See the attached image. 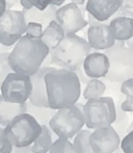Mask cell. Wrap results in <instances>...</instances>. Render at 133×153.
Wrapping results in <instances>:
<instances>
[{"label":"cell","mask_w":133,"mask_h":153,"mask_svg":"<svg viewBox=\"0 0 133 153\" xmlns=\"http://www.w3.org/2000/svg\"><path fill=\"white\" fill-rule=\"evenodd\" d=\"M26 104H27V113L30 114L33 118H35V120L41 125L49 124V121H50L51 118L53 117V115L56 111V109H53L51 107H43V106L34 105L30 101H27Z\"/></svg>","instance_id":"cell-22"},{"label":"cell","mask_w":133,"mask_h":153,"mask_svg":"<svg viewBox=\"0 0 133 153\" xmlns=\"http://www.w3.org/2000/svg\"><path fill=\"white\" fill-rule=\"evenodd\" d=\"M47 153H77L73 143H71L66 139H61L58 137L53 142L52 146L50 147Z\"/></svg>","instance_id":"cell-27"},{"label":"cell","mask_w":133,"mask_h":153,"mask_svg":"<svg viewBox=\"0 0 133 153\" xmlns=\"http://www.w3.org/2000/svg\"><path fill=\"white\" fill-rule=\"evenodd\" d=\"M109 25L112 28L117 41L125 42L133 39V18L117 16L111 20Z\"/></svg>","instance_id":"cell-17"},{"label":"cell","mask_w":133,"mask_h":153,"mask_svg":"<svg viewBox=\"0 0 133 153\" xmlns=\"http://www.w3.org/2000/svg\"><path fill=\"white\" fill-rule=\"evenodd\" d=\"M65 1L66 0H20V3L22 7L25 8V10L36 7L41 10H44L51 4L56 6H61Z\"/></svg>","instance_id":"cell-26"},{"label":"cell","mask_w":133,"mask_h":153,"mask_svg":"<svg viewBox=\"0 0 133 153\" xmlns=\"http://www.w3.org/2000/svg\"><path fill=\"white\" fill-rule=\"evenodd\" d=\"M7 139L13 146L26 147L33 145L42 132V125L30 114L25 113L15 117L4 127Z\"/></svg>","instance_id":"cell-6"},{"label":"cell","mask_w":133,"mask_h":153,"mask_svg":"<svg viewBox=\"0 0 133 153\" xmlns=\"http://www.w3.org/2000/svg\"><path fill=\"white\" fill-rule=\"evenodd\" d=\"M120 0H87L85 10L99 22L115 16L120 8Z\"/></svg>","instance_id":"cell-14"},{"label":"cell","mask_w":133,"mask_h":153,"mask_svg":"<svg viewBox=\"0 0 133 153\" xmlns=\"http://www.w3.org/2000/svg\"><path fill=\"white\" fill-rule=\"evenodd\" d=\"M10 153H33L31 145L26 146V147H16V146H13Z\"/></svg>","instance_id":"cell-33"},{"label":"cell","mask_w":133,"mask_h":153,"mask_svg":"<svg viewBox=\"0 0 133 153\" xmlns=\"http://www.w3.org/2000/svg\"><path fill=\"white\" fill-rule=\"evenodd\" d=\"M53 67L50 66H42L34 74L30 75L33 90L29 97V101L33 104L38 106L49 107L48 95H47V87H46V77L47 73L53 70Z\"/></svg>","instance_id":"cell-13"},{"label":"cell","mask_w":133,"mask_h":153,"mask_svg":"<svg viewBox=\"0 0 133 153\" xmlns=\"http://www.w3.org/2000/svg\"><path fill=\"white\" fill-rule=\"evenodd\" d=\"M72 2H74V3H76L77 5H83L85 2V0H72Z\"/></svg>","instance_id":"cell-36"},{"label":"cell","mask_w":133,"mask_h":153,"mask_svg":"<svg viewBox=\"0 0 133 153\" xmlns=\"http://www.w3.org/2000/svg\"><path fill=\"white\" fill-rule=\"evenodd\" d=\"M82 107L81 103L77 102L69 107L56 109L48 125L58 137L72 139L85 125Z\"/></svg>","instance_id":"cell-5"},{"label":"cell","mask_w":133,"mask_h":153,"mask_svg":"<svg viewBox=\"0 0 133 153\" xmlns=\"http://www.w3.org/2000/svg\"><path fill=\"white\" fill-rule=\"evenodd\" d=\"M8 56L10 53L8 52H2L0 53V88L3 82V80L6 78L10 73L14 72L10 65V61H8Z\"/></svg>","instance_id":"cell-28"},{"label":"cell","mask_w":133,"mask_h":153,"mask_svg":"<svg viewBox=\"0 0 133 153\" xmlns=\"http://www.w3.org/2000/svg\"><path fill=\"white\" fill-rule=\"evenodd\" d=\"M82 68L89 78H105L109 70V59L105 53L91 52L85 57Z\"/></svg>","instance_id":"cell-15"},{"label":"cell","mask_w":133,"mask_h":153,"mask_svg":"<svg viewBox=\"0 0 133 153\" xmlns=\"http://www.w3.org/2000/svg\"><path fill=\"white\" fill-rule=\"evenodd\" d=\"M6 10V3L5 0H0V16Z\"/></svg>","instance_id":"cell-35"},{"label":"cell","mask_w":133,"mask_h":153,"mask_svg":"<svg viewBox=\"0 0 133 153\" xmlns=\"http://www.w3.org/2000/svg\"><path fill=\"white\" fill-rule=\"evenodd\" d=\"M26 26L23 10H6L0 16V44L5 47L15 45L25 34Z\"/></svg>","instance_id":"cell-8"},{"label":"cell","mask_w":133,"mask_h":153,"mask_svg":"<svg viewBox=\"0 0 133 153\" xmlns=\"http://www.w3.org/2000/svg\"><path fill=\"white\" fill-rule=\"evenodd\" d=\"M53 130L48 124L42 125V132L31 145L33 153H47L53 144Z\"/></svg>","instance_id":"cell-20"},{"label":"cell","mask_w":133,"mask_h":153,"mask_svg":"<svg viewBox=\"0 0 133 153\" xmlns=\"http://www.w3.org/2000/svg\"><path fill=\"white\" fill-rule=\"evenodd\" d=\"M92 52L89 41L75 34H66L55 48L51 49L50 62L58 68L76 72L82 68L83 62L87 54Z\"/></svg>","instance_id":"cell-3"},{"label":"cell","mask_w":133,"mask_h":153,"mask_svg":"<svg viewBox=\"0 0 133 153\" xmlns=\"http://www.w3.org/2000/svg\"><path fill=\"white\" fill-rule=\"evenodd\" d=\"M82 113L89 129H97L112 125L117 116L115 102L111 97H98L89 99L83 104Z\"/></svg>","instance_id":"cell-7"},{"label":"cell","mask_w":133,"mask_h":153,"mask_svg":"<svg viewBox=\"0 0 133 153\" xmlns=\"http://www.w3.org/2000/svg\"><path fill=\"white\" fill-rule=\"evenodd\" d=\"M55 20L63 27L66 34L77 33L89 24L82 10L74 2L59 6L55 13Z\"/></svg>","instance_id":"cell-10"},{"label":"cell","mask_w":133,"mask_h":153,"mask_svg":"<svg viewBox=\"0 0 133 153\" xmlns=\"http://www.w3.org/2000/svg\"><path fill=\"white\" fill-rule=\"evenodd\" d=\"M33 90L30 76L12 72L6 76L0 88L1 95L6 101L25 103L29 100Z\"/></svg>","instance_id":"cell-9"},{"label":"cell","mask_w":133,"mask_h":153,"mask_svg":"<svg viewBox=\"0 0 133 153\" xmlns=\"http://www.w3.org/2000/svg\"><path fill=\"white\" fill-rule=\"evenodd\" d=\"M123 102V98L120 97L119 101L115 103V109H117V116H115V120L112 123V126L115 127V129L117 131V133L120 134L121 139H123L125 137V134L127 133V129L129 127L130 121L129 115H128V111H124L121 107V104Z\"/></svg>","instance_id":"cell-21"},{"label":"cell","mask_w":133,"mask_h":153,"mask_svg":"<svg viewBox=\"0 0 133 153\" xmlns=\"http://www.w3.org/2000/svg\"><path fill=\"white\" fill-rule=\"evenodd\" d=\"M20 0H5L6 3V10H12Z\"/></svg>","instance_id":"cell-34"},{"label":"cell","mask_w":133,"mask_h":153,"mask_svg":"<svg viewBox=\"0 0 133 153\" xmlns=\"http://www.w3.org/2000/svg\"><path fill=\"white\" fill-rule=\"evenodd\" d=\"M109 59V70L106 80L112 83H122L133 77V50L124 42L117 41L112 47L104 50Z\"/></svg>","instance_id":"cell-4"},{"label":"cell","mask_w":133,"mask_h":153,"mask_svg":"<svg viewBox=\"0 0 133 153\" xmlns=\"http://www.w3.org/2000/svg\"><path fill=\"white\" fill-rule=\"evenodd\" d=\"M105 91H106V85L102 80H100L99 78H91L83 91V98L86 100L98 98L103 96Z\"/></svg>","instance_id":"cell-24"},{"label":"cell","mask_w":133,"mask_h":153,"mask_svg":"<svg viewBox=\"0 0 133 153\" xmlns=\"http://www.w3.org/2000/svg\"><path fill=\"white\" fill-rule=\"evenodd\" d=\"M132 129H133V119H132L131 123H130L129 127H128V129H127V132H129V131H130V130H132Z\"/></svg>","instance_id":"cell-37"},{"label":"cell","mask_w":133,"mask_h":153,"mask_svg":"<svg viewBox=\"0 0 133 153\" xmlns=\"http://www.w3.org/2000/svg\"><path fill=\"white\" fill-rule=\"evenodd\" d=\"M119 13L121 16L133 18V0H120Z\"/></svg>","instance_id":"cell-31"},{"label":"cell","mask_w":133,"mask_h":153,"mask_svg":"<svg viewBox=\"0 0 133 153\" xmlns=\"http://www.w3.org/2000/svg\"><path fill=\"white\" fill-rule=\"evenodd\" d=\"M58 7L59 6L51 4L44 10H41L36 7H31L29 10L23 8L22 10L24 13L25 19H26L27 22L33 21V22L41 23L45 28L50 24L51 21L55 20V13H56V10Z\"/></svg>","instance_id":"cell-18"},{"label":"cell","mask_w":133,"mask_h":153,"mask_svg":"<svg viewBox=\"0 0 133 153\" xmlns=\"http://www.w3.org/2000/svg\"><path fill=\"white\" fill-rule=\"evenodd\" d=\"M121 137L112 125L94 129L89 144L95 153H115L121 145Z\"/></svg>","instance_id":"cell-11"},{"label":"cell","mask_w":133,"mask_h":153,"mask_svg":"<svg viewBox=\"0 0 133 153\" xmlns=\"http://www.w3.org/2000/svg\"><path fill=\"white\" fill-rule=\"evenodd\" d=\"M121 92L125 96L121 107L128 113H133V77L121 83Z\"/></svg>","instance_id":"cell-25"},{"label":"cell","mask_w":133,"mask_h":153,"mask_svg":"<svg viewBox=\"0 0 133 153\" xmlns=\"http://www.w3.org/2000/svg\"><path fill=\"white\" fill-rule=\"evenodd\" d=\"M89 27L87 29V41L92 49L106 50L115 44L117 40L110 25L99 22L91 15H89Z\"/></svg>","instance_id":"cell-12"},{"label":"cell","mask_w":133,"mask_h":153,"mask_svg":"<svg viewBox=\"0 0 133 153\" xmlns=\"http://www.w3.org/2000/svg\"><path fill=\"white\" fill-rule=\"evenodd\" d=\"M13 145L7 139L4 128H0V153H10Z\"/></svg>","instance_id":"cell-32"},{"label":"cell","mask_w":133,"mask_h":153,"mask_svg":"<svg viewBox=\"0 0 133 153\" xmlns=\"http://www.w3.org/2000/svg\"><path fill=\"white\" fill-rule=\"evenodd\" d=\"M66 36V32L63 27L56 22V20H53L50 24L44 28L42 34V41L49 47V49H53L63 41Z\"/></svg>","instance_id":"cell-19"},{"label":"cell","mask_w":133,"mask_h":153,"mask_svg":"<svg viewBox=\"0 0 133 153\" xmlns=\"http://www.w3.org/2000/svg\"><path fill=\"white\" fill-rule=\"evenodd\" d=\"M45 80L49 107L59 109L78 102L81 94V81L76 72L54 68L47 73Z\"/></svg>","instance_id":"cell-1"},{"label":"cell","mask_w":133,"mask_h":153,"mask_svg":"<svg viewBox=\"0 0 133 153\" xmlns=\"http://www.w3.org/2000/svg\"><path fill=\"white\" fill-rule=\"evenodd\" d=\"M49 52L50 49L42 39L24 34L10 52L8 61L14 72L30 76L43 66Z\"/></svg>","instance_id":"cell-2"},{"label":"cell","mask_w":133,"mask_h":153,"mask_svg":"<svg viewBox=\"0 0 133 153\" xmlns=\"http://www.w3.org/2000/svg\"><path fill=\"white\" fill-rule=\"evenodd\" d=\"M130 46H131V48H132V50H133V40H132V42L130 43Z\"/></svg>","instance_id":"cell-38"},{"label":"cell","mask_w":133,"mask_h":153,"mask_svg":"<svg viewBox=\"0 0 133 153\" xmlns=\"http://www.w3.org/2000/svg\"><path fill=\"white\" fill-rule=\"evenodd\" d=\"M121 149L124 153H133V129L125 134L121 140Z\"/></svg>","instance_id":"cell-30"},{"label":"cell","mask_w":133,"mask_h":153,"mask_svg":"<svg viewBox=\"0 0 133 153\" xmlns=\"http://www.w3.org/2000/svg\"><path fill=\"white\" fill-rule=\"evenodd\" d=\"M92 131L89 129H81L73 141V145L77 153H95L89 144V135Z\"/></svg>","instance_id":"cell-23"},{"label":"cell","mask_w":133,"mask_h":153,"mask_svg":"<svg viewBox=\"0 0 133 153\" xmlns=\"http://www.w3.org/2000/svg\"><path fill=\"white\" fill-rule=\"evenodd\" d=\"M43 31H44V26H43L41 23L33 22V21H30V22H27L25 34L33 36V38L41 39V38H42Z\"/></svg>","instance_id":"cell-29"},{"label":"cell","mask_w":133,"mask_h":153,"mask_svg":"<svg viewBox=\"0 0 133 153\" xmlns=\"http://www.w3.org/2000/svg\"><path fill=\"white\" fill-rule=\"evenodd\" d=\"M27 113V104L25 103L8 102L0 95V125L5 127L15 117Z\"/></svg>","instance_id":"cell-16"}]
</instances>
